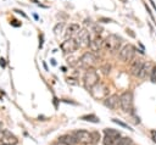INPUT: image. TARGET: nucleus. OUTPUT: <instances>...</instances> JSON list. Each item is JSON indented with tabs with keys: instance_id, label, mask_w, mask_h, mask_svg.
Masks as SVG:
<instances>
[{
	"instance_id": "f257e3e1",
	"label": "nucleus",
	"mask_w": 156,
	"mask_h": 145,
	"mask_svg": "<svg viewBox=\"0 0 156 145\" xmlns=\"http://www.w3.org/2000/svg\"><path fill=\"white\" fill-rule=\"evenodd\" d=\"M121 44H122V38L116 35V34H110L104 39V49L107 52H115L117 50H121Z\"/></svg>"
},
{
	"instance_id": "f03ea898",
	"label": "nucleus",
	"mask_w": 156,
	"mask_h": 145,
	"mask_svg": "<svg viewBox=\"0 0 156 145\" xmlns=\"http://www.w3.org/2000/svg\"><path fill=\"white\" fill-rule=\"evenodd\" d=\"M99 83V74L94 68H88L83 76V84L87 90H91Z\"/></svg>"
},
{
	"instance_id": "7ed1b4c3",
	"label": "nucleus",
	"mask_w": 156,
	"mask_h": 145,
	"mask_svg": "<svg viewBox=\"0 0 156 145\" xmlns=\"http://www.w3.org/2000/svg\"><path fill=\"white\" fill-rule=\"evenodd\" d=\"M135 52H136V49H135L134 45L126 44L124 46L121 48L118 56H119L121 61H123V62H129V61L132 62L135 58Z\"/></svg>"
},
{
	"instance_id": "20e7f679",
	"label": "nucleus",
	"mask_w": 156,
	"mask_h": 145,
	"mask_svg": "<svg viewBox=\"0 0 156 145\" xmlns=\"http://www.w3.org/2000/svg\"><path fill=\"white\" fill-rule=\"evenodd\" d=\"M119 138H121V133L118 130L112 129V128H106V129H104L102 144L104 145H116V143L118 141Z\"/></svg>"
},
{
	"instance_id": "39448f33",
	"label": "nucleus",
	"mask_w": 156,
	"mask_h": 145,
	"mask_svg": "<svg viewBox=\"0 0 156 145\" xmlns=\"http://www.w3.org/2000/svg\"><path fill=\"white\" fill-rule=\"evenodd\" d=\"M119 106L124 112L133 111V94L130 91H124L119 95Z\"/></svg>"
},
{
	"instance_id": "423d86ee",
	"label": "nucleus",
	"mask_w": 156,
	"mask_h": 145,
	"mask_svg": "<svg viewBox=\"0 0 156 145\" xmlns=\"http://www.w3.org/2000/svg\"><path fill=\"white\" fill-rule=\"evenodd\" d=\"M90 94L94 99L96 100H101V99H106L108 96V87L104 83H98L95 87H93V89L90 90Z\"/></svg>"
},
{
	"instance_id": "0eeeda50",
	"label": "nucleus",
	"mask_w": 156,
	"mask_h": 145,
	"mask_svg": "<svg viewBox=\"0 0 156 145\" xmlns=\"http://www.w3.org/2000/svg\"><path fill=\"white\" fill-rule=\"evenodd\" d=\"M96 61H98V58L93 52H84L80 56V58L78 60V63L80 67H84L88 69V68H93V66L96 63Z\"/></svg>"
},
{
	"instance_id": "6e6552de",
	"label": "nucleus",
	"mask_w": 156,
	"mask_h": 145,
	"mask_svg": "<svg viewBox=\"0 0 156 145\" xmlns=\"http://www.w3.org/2000/svg\"><path fill=\"white\" fill-rule=\"evenodd\" d=\"M17 143H18V139L11 132L6 129H2L0 132V145H16Z\"/></svg>"
},
{
	"instance_id": "1a4fd4ad",
	"label": "nucleus",
	"mask_w": 156,
	"mask_h": 145,
	"mask_svg": "<svg viewBox=\"0 0 156 145\" xmlns=\"http://www.w3.org/2000/svg\"><path fill=\"white\" fill-rule=\"evenodd\" d=\"M72 134L74 135V138L77 139V141L79 144L87 145V144H90L93 141V134L87 132V130H74Z\"/></svg>"
},
{
	"instance_id": "9d476101",
	"label": "nucleus",
	"mask_w": 156,
	"mask_h": 145,
	"mask_svg": "<svg viewBox=\"0 0 156 145\" xmlns=\"http://www.w3.org/2000/svg\"><path fill=\"white\" fill-rule=\"evenodd\" d=\"M78 48H79V45L74 38H68L61 44V50L65 54H73L74 51H77Z\"/></svg>"
},
{
	"instance_id": "9b49d317",
	"label": "nucleus",
	"mask_w": 156,
	"mask_h": 145,
	"mask_svg": "<svg viewBox=\"0 0 156 145\" xmlns=\"http://www.w3.org/2000/svg\"><path fill=\"white\" fill-rule=\"evenodd\" d=\"M76 40L79 46H89L90 44V34L87 29H80L79 33L76 35Z\"/></svg>"
},
{
	"instance_id": "f8f14e48",
	"label": "nucleus",
	"mask_w": 156,
	"mask_h": 145,
	"mask_svg": "<svg viewBox=\"0 0 156 145\" xmlns=\"http://www.w3.org/2000/svg\"><path fill=\"white\" fill-rule=\"evenodd\" d=\"M144 60L143 58H139V57H136V58H134L133 61H132V63H130V74L132 76H134V77H139V74H140V71H141V68H143V66H144Z\"/></svg>"
},
{
	"instance_id": "ddd939ff",
	"label": "nucleus",
	"mask_w": 156,
	"mask_h": 145,
	"mask_svg": "<svg viewBox=\"0 0 156 145\" xmlns=\"http://www.w3.org/2000/svg\"><path fill=\"white\" fill-rule=\"evenodd\" d=\"M104 105L110 110H116L119 105V96L116 94L108 95L106 99H104Z\"/></svg>"
},
{
	"instance_id": "4468645a",
	"label": "nucleus",
	"mask_w": 156,
	"mask_h": 145,
	"mask_svg": "<svg viewBox=\"0 0 156 145\" xmlns=\"http://www.w3.org/2000/svg\"><path fill=\"white\" fill-rule=\"evenodd\" d=\"M89 48L91 51H99V50L104 49V39L99 35H95L93 39H90Z\"/></svg>"
},
{
	"instance_id": "2eb2a0df",
	"label": "nucleus",
	"mask_w": 156,
	"mask_h": 145,
	"mask_svg": "<svg viewBox=\"0 0 156 145\" xmlns=\"http://www.w3.org/2000/svg\"><path fill=\"white\" fill-rule=\"evenodd\" d=\"M152 68H154V67H152V63H151L150 61H145V62H144V66H143V68H141L140 74H139L138 78H140V79H145V78H147L149 76H151Z\"/></svg>"
},
{
	"instance_id": "dca6fc26",
	"label": "nucleus",
	"mask_w": 156,
	"mask_h": 145,
	"mask_svg": "<svg viewBox=\"0 0 156 145\" xmlns=\"http://www.w3.org/2000/svg\"><path fill=\"white\" fill-rule=\"evenodd\" d=\"M79 30H80L79 24H77V23H71V24L67 27L66 33H65L66 39H68V38H73L74 35H77V34L79 33Z\"/></svg>"
},
{
	"instance_id": "f3484780",
	"label": "nucleus",
	"mask_w": 156,
	"mask_h": 145,
	"mask_svg": "<svg viewBox=\"0 0 156 145\" xmlns=\"http://www.w3.org/2000/svg\"><path fill=\"white\" fill-rule=\"evenodd\" d=\"M58 141H61V143H63L65 145H76L78 141H77V139L74 138V135L71 133V134H65V135H61V136H58V139H57Z\"/></svg>"
},
{
	"instance_id": "a211bd4d",
	"label": "nucleus",
	"mask_w": 156,
	"mask_h": 145,
	"mask_svg": "<svg viewBox=\"0 0 156 145\" xmlns=\"http://www.w3.org/2000/svg\"><path fill=\"white\" fill-rule=\"evenodd\" d=\"M80 119L83 121H88V122H93V123H98L100 119L95 116V115H87V116H82Z\"/></svg>"
},
{
	"instance_id": "6ab92c4d",
	"label": "nucleus",
	"mask_w": 156,
	"mask_h": 145,
	"mask_svg": "<svg viewBox=\"0 0 156 145\" xmlns=\"http://www.w3.org/2000/svg\"><path fill=\"white\" fill-rule=\"evenodd\" d=\"M116 145H133V141L130 138L124 136V138H119L118 141L116 143Z\"/></svg>"
},
{
	"instance_id": "aec40b11",
	"label": "nucleus",
	"mask_w": 156,
	"mask_h": 145,
	"mask_svg": "<svg viewBox=\"0 0 156 145\" xmlns=\"http://www.w3.org/2000/svg\"><path fill=\"white\" fill-rule=\"evenodd\" d=\"M62 29H63V24H62V23H57V24L54 27V33H55L56 35H58V34H61Z\"/></svg>"
},
{
	"instance_id": "412c9836",
	"label": "nucleus",
	"mask_w": 156,
	"mask_h": 145,
	"mask_svg": "<svg viewBox=\"0 0 156 145\" xmlns=\"http://www.w3.org/2000/svg\"><path fill=\"white\" fill-rule=\"evenodd\" d=\"M112 122H113V123H116V124H118V126H121V127H123V128H128V129H130V130H132V128H130V127H128V124H126V123H123V122H121V121H118V119H116V118H113V119H112Z\"/></svg>"
},
{
	"instance_id": "4be33fe9",
	"label": "nucleus",
	"mask_w": 156,
	"mask_h": 145,
	"mask_svg": "<svg viewBox=\"0 0 156 145\" xmlns=\"http://www.w3.org/2000/svg\"><path fill=\"white\" fill-rule=\"evenodd\" d=\"M110 69H111V66H110V65H107V63H106V65H104V66L101 67V71L104 72V74H108V73H110Z\"/></svg>"
},
{
	"instance_id": "5701e85b",
	"label": "nucleus",
	"mask_w": 156,
	"mask_h": 145,
	"mask_svg": "<svg viewBox=\"0 0 156 145\" xmlns=\"http://www.w3.org/2000/svg\"><path fill=\"white\" fill-rule=\"evenodd\" d=\"M150 78H151V80H152L154 83H156V66H154V68H152V72H151V76H150Z\"/></svg>"
},
{
	"instance_id": "b1692460",
	"label": "nucleus",
	"mask_w": 156,
	"mask_h": 145,
	"mask_svg": "<svg viewBox=\"0 0 156 145\" xmlns=\"http://www.w3.org/2000/svg\"><path fill=\"white\" fill-rule=\"evenodd\" d=\"M151 139H152L154 143L156 144V130H151Z\"/></svg>"
},
{
	"instance_id": "393cba45",
	"label": "nucleus",
	"mask_w": 156,
	"mask_h": 145,
	"mask_svg": "<svg viewBox=\"0 0 156 145\" xmlns=\"http://www.w3.org/2000/svg\"><path fill=\"white\" fill-rule=\"evenodd\" d=\"M149 1H150V4H151V6L154 7V10L156 11V5H155V2H154V0H149Z\"/></svg>"
},
{
	"instance_id": "a878e982",
	"label": "nucleus",
	"mask_w": 156,
	"mask_h": 145,
	"mask_svg": "<svg viewBox=\"0 0 156 145\" xmlns=\"http://www.w3.org/2000/svg\"><path fill=\"white\" fill-rule=\"evenodd\" d=\"M51 145H65V144H63V143H61V141H58V140H57V141H55V143H52V144H51Z\"/></svg>"
},
{
	"instance_id": "bb28decb",
	"label": "nucleus",
	"mask_w": 156,
	"mask_h": 145,
	"mask_svg": "<svg viewBox=\"0 0 156 145\" xmlns=\"http://www.w3.org/2000/svg\"><path fill=\"white\" fill-rule=\"evenodd\" d=\"M0 66L5 67V60H4V58H0Z\"/></svg>"
},
{
	"instance_id": "cd10ccee",
	"label": "nucleus",
	"mask_w": 156,
	"mask_h": 145,
	"mask_svg": "<svg viewBox=\"0 0 156 145\" xmlns=\"http://www.w3.org/2000/svg\"><path fill=\"white\" fill-rule=\"evenodd\" d=\"M2 130V124H1V122H0V132Z\"/></svg>"
},
{
	"instance_id": "c85d7f7f",
	"label": "nucleus",
	"mask_w": 156,
	"mask_h": 145,
	"mask_svg": "<svg viewBox=\"0 0 156 145\" xmlns=\"http://www.w3.org/2000/svg\"><path fill=\"white\" fill-rule=\"evenodd\" d=\"M133 145H134V144H133Z\"/></svg>"
}]
</instances>
